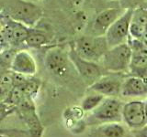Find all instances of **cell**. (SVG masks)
Returning <instances> with one entry per match:
<instances>
[{
  "label": "cell",
  "instance_id": "6da1fadb",
  "mask_svg": "<svg viewBox=\"0 0 147 137\" xmlns=\"http://www.w3.org/2000/svg\"><path fill=\"white\" fill-rule=\"evenodd\" d=\"M74 49L81 58L90 61L99 62L109 47L105 36L83 35L76 39Z\"/></svg>",
  "mask_w": 147,
  "mask_h": 137
},
{
  "label": "cell",
  "instance_id": "7a4b0ae2",
  "mask_svg": "<svg viewBox=\"0 0 147 137\" xmlns=\"http://www.w3.org/2000/svg\"><path fill=\"white\" fill-rule=\"evenodd\" d=\"M132 50L128 42L109 48L101 59V66L107 72L121 73L130 68Z\"/></svg>",
  "mask_w": 147,
  "mask_h": 137
},
{
  "label": "cell",
  "instance_id": "3957f363",
  "mask_svg": "<svg viewBox=\"0 0 147 137\" xmlns=\"http://www.w3.org/2000/svg\"><path fill=\"white\" fill-rule=\"evenodd\" d=\"M7 17L29 27H34L41 19L43 11L34 2L26 0L13 1L7 7Z\"/></svg>",
  "mask_w": 147,
  "mask_h": 137
},
{
  "label": "cell",
  "instance_id": "277c9868",
  "mask_svg": "<svg viewBox=\"0 0 147 137\" xmlns=\"http://www.w3.org/2000/svg\"><path fill=\"white\" fill-rule=\"evenodd\" d=\"M68 52L69 59L73 66L75 67L82 80L88 86L95 83L96 80H98L101 77L106 74L105 72H107L102 66L99 65L98 62L90 61L81 58L76 52L74 47L71 48Z\"/></svg>",
  "mask_w": 147,
  "mask_h": 137
},
{
  "label": "cell",
  "instance_id": "5b68a950",
  "mask_svg": "<svg viewBox=\"0 0 147 137\" xmlns=\"http://www.w3.org/2000/svg\"><path fill=\"white\" fill-rule=\"evenodd\" d=\"M123 104L115 97L105 98L98 107L92 111L90 120L93 122H121L122 119Z\"/></svg>",
  "mask_w": 147,
  "mask_h": 137
},
{
  "label": "cell",
  "instance_id": "8992f818",
  "mask_svg": "<svg viewBox=\"0 0 147 137\" xmlns=\"http://www.w3.org/2000/svg\"><path fill=\"white\" fill-rule=\"evenodd\" d=\"M132 12V9H127L124 11L105 34L109 48L128 42L130 38V26Z\"/></svg>",
  "mask_w": 147,
  "mask_h": 137
},
{
  "label": "cell",
  "instance_id": "52a82bcc",
  "mask_svg": "<svg viewBox=\"0 0 147 137\" xmlns=\"http://www.w3.org/2000/svg\"><path fill=\"white\" fill-rule=\"evenodd\" d=\"M29 30V27L7 17V22L5 23L4 29L0 34V40L7 42L10 47L18 49L21 46L26 45Z\"/></svg>",
  "mask_w": 147,
  "mask_h": 137
},
{
  "label": "cell",
  "instance_id": "ba28073f",
  "mask_svg": "<svg viewBox=\"0 0 147 137\" xmlns=\"http://www.w3.org/2000/svg\"><path fill=\"white\" fill-rule=\"evenodd\" d=\"M146 102L142 100H131L123 104L122 119L130 129H139L146 124Z\"/></svg>",
  "mask_w": 147,
  "mask_h": 137
},
{
  "label": "cell",
  "instance_id": "9c48e42d",
  "mask_svg": "<svg viewBox=\"0 0 147 137\" xmlns=\"http://www.w3.org/2000/svg\"><path fill=\"white\" fill-rule=\"evenodd\" d=\"M69 62H71L69 52L61 47L52 48L45 55L44 63L46 68L58 77H63L67 73Z\"/></svg>",
  "mask_w": 147,
  "mask_h": 137
},
{
  "label": "cell",
  "instance_id": "30bf717a",
  "mask_svg": "<svg viewBox=\"0 0 147 137\" xmlns=\"http://www.w3.org/2000/svg\"><path fill=\"white\" fill-rule=\"evenodd\" d=\"M17 112L29 127L31 137H40L43 128L35 111L32 98L26 97L25 100L17 107Z\"/></svg>",
  "mask_w": 147,
  "mask_h": 137
},
{
  "label": "cell",
  "instance_id": "8fae6325",
  "mask_svg": "<svg viewBox=\"0 0 147 137\" xmlns=\"http://www.w3.org/2000/svg\"><path fill=\"white\" fill-rule=\"evenodd\" d=\"M124 11L121 7H109L98 13L92 24V35L105 36L111 25Z\"/></svg>",
  "mask_w": 147,
  "mask_h": 137
},
{
  "label": "cell",
  "instance_id": "7c38bea8",
  "mask_svg": "<svg viewBox=\"0 0 147 137\" xmlns=\"http://www.w3.org/2000/svg\"><path fill=\"white\" fill-rule=\"evenodd\" d=\"M89 137H133L132 131L121 122H104L90 130Z\"/></svg>",
  "mask_w": 147,
  "mask_h": 137
},
{
  "label": "cell",
  "instance_id": "4fadbf2b",
  "mask_svg": "<svg viewBox=\"0 0 147 137\" xmlns=\"http://www.w3.org/2000/svg\"><path fill=\"white\" fill-rule=\"evenodd\" d=\"M122 82L115 75H104L89 86L91 90L107 97H116L121 94Z\"/></svg>",
  "mask_w": 147,
  "mask_h": 137
},
{
  "label": "cell",
  "instance_id": "5bb4252c",
  "mask_svg": "<svg viewBox=\"0 0 147 137\" xmlns=\"http://www.w3.org/2000/svg\"><path fill=\"white\" fill-rule=\"evenodd\" d=\"M11 70L25 76H33L37 72V64L32 55L25 49H18L11 66Z\"/></svg>",
  "mask_w": 147,
  "mask_h": 137
},
{
  "label": "cell",
  "instance_id": "9a60e30c",
  "mask_svg": "<svg viewBox=\"0 0 147 137\" xmlns=\"http://www.w3.org/2000/svg\"><path fill=\"white\" fill-rule=\"evenodd\" d=\"M121 95L126 98H140L147 96V80L138 76H131L123 80Z\"/></svg>",
  "mask_w": 147,
  "mask_h": 137
},
{
  "label": "cell",
  "instance_id": "2e32d148",
  "mask_svg": "<svg viewBox=\"0 0 147 137\" xmlns=\"http://www.w3.org/2000/svg\"><path fill=\"white\" fill-rule=\"evenodd\" d=\"M147 31V7L144 5L135 8L132 12L130 38L135 39H142L144 33Z\"/></svg>",
  "mask_w": 147,
  "mask_h": 137
},
{
  "label": "cell",
  "instance_id": "e0dca14e",
  "mask_svg": "<svg viewBox=\"0 0 147 137\" xmlns=\"http://www.w3.org/2000/svg\"><path fill=\"white\" fill-rule=\"evenodd\" d=\"M50 41V37L46 30L36 29V27H30L29 34L26 39V46L28 48L38 49L43 47Z\"/></svg>",
  "mask_w": 147,
  "mask_h": 137
},
{
  "label": "cell",
  "instance_id": "ac0fdd59",
  "mask_svg": "<svg viewBox=\"0 0 147 137\" xmlns=\"http://www.w3.org/2000/svg\"><path fill=\"white\" fill-rule=\"evenodd\" d=\"M14 87V71L0 70V100H4Z\"/></svg>",
  "mask_w": 147,
  "mask_h": 137
},
{
  "label": "cell",
  "instance_id": "d6986e66",
  "mask_svg": "<svg viewBox=\"0 0 147 137\" xmlns=\"http://www.w3.org/2000/svg\"><path fill=\"white\" fill-rule=\"evenodd\" d=\"M105 99V96L96 92L94 94L87 95L85 99L82 100L81 108L83 112H90L96 109L98 105L102 102V100Z\"/></svg>",
  "mask_w": 147,
  "mask_h": 137
},
{
  "label": "cell",
  "instance_id": "ffe728a7",
  "mask_svg": "<svg viewBox=\"0 0 147 137\" xmlns=\"http://www.w3.org/2000/svg\"><path fill=\"white\" fill-rule=\"evenodd\" d=\"M18 49L9 47L0 54V70H11V66Z\"/></svg>",
  "mask_w": 147,
  "mask_h": 137
},
{
  "label": "cell",
  "instance_id": "44dd1931",
  "mask_svg": "<svg viewBox=\"0 0 147 137\" xmlns=\"http://www.w3.org/2000/svg\"><path fill=\"white\" fill-rule=\"evenodd\" d=\"M40 80L35 79L32 76H29L24 83L21 86H18V87H20L27 97L32 98L33 96H35L38 93V91L40 90Z\"/></svg>",
  "mask_w": 147,
  "mask_h": 137
},
{
  "label": "cell",
  "instance_id": "7402d4cb",
  "mask_svg": "<svg viewBox=\"0 0 147 137\" xmlns=\"http://www.w3.org/2000/svg\"><path fill=\"white\" fill-rule=\"evenodd\" d=\"M26 97L27 96L25 95L24 92H23V90L20 87L14 86L13 89L9 91V93L7 94L6 99H5L3 102H6L8 104L15 105V106L18 107V105L25 100Z\"/></svg>",
  "mask_w": 147,
  "mask_h": 137
},
{
  "label": "cell",
  "instance_id": "603a6c76",
  "mask_svg": "<svg viewBox=\"0 0 147 137\" xmlns=\"http://www.w3.org/2000/svg\"><path fill=\"white\" fill-rule=\"evenodd\" d=\"M15 112H17V106L8 104L6 102H3V100H0V122L5 118H7L8 115H10Z\"/></svg>",
  "mask_w": 147,
  "mask_h": 137
},
{
  "label": "cell",
  "instance_id": "cb8c5ba5",
  "mask_svg": "<svg viewBox=\"0 0 147 137\" xmlns=\"http://www.w3.org/2000/svg\"><path fill=\"white\" fill-rule=\"evenodd\" d=\"M147 66V55L132 54L130 70L132 68H140Z\"/></svg>",
  "mask_w": 147,
  "mask_h": 137
},
{
  "label": "cell",
  "instance_id": "d4e9b609",
  "mask_svg": "<svg viewBox=\"0 0 147 137\" xmlns=\"http://www.w3.org/2000/svg\"><path fill=\"white\" fill-rule=\"evenodd\" d=\"M145 0H119V7H121L124 10L127 9H132L134 10L135 8L142 6Z\"/></svg>",
  "mask_w": 147,
  "mask_h": 137
},
{
  "label": "cell",
  "instance_id": "484cf974",
  "mask_svg": "<svg viewBox=\"0 0 147 137\" xmlns=\"http://www.w3.org/2000/svg\"><path fill=\"white\" fill-rule=\"evenodd\" d=\"M130 70L133 74V76L141 77L142 79L147 80V66L144 68H132V70Z\"/></svg>",
  "mask_w": 147,
  "mask_h": 137
},
{
  "label": "cell",
  "instance_id": "4316f807",
  "mask_svg": "<svg viewBox=\"0 0 147 137\" xmlns=\"http://www.w3.org/2000/svg\"><path fill=\"white\" fill-rule=\"evenodd\" d=\"M133 137H147V123L139 129L132 130Z\"/></svg>",
  "mask_w": 147,
  "mask_h": 137
},
{
  "label": "cell",
  "instance_id": "83f0119b",
  "mask_svg": "<svg viewBox=\"0 0 147 137\" xmlns=\"http://www.w3.org/2000/svg\"><path fill=\"white\" fill-rule=\"evenodd\" d=\"M4 26H5V23H3L1 20H0V34H1V32L4 29Z\"/></svg>",
  "mask_w": 147,
  "mask_h": 137
},
{
  "label": "cell",
  "instance_id": "f1b7e54d",
  "mask_svg": "<svg viewBox=\"0 0 147 137\" xmlns=\"http://www.w3.org/2000/svg\"><path fill=\"white\" fill-rule=\"evenodd\" d=\"M145 114H146V122H147V102H146V106H145Z\"/></svg>",
  "mask_w": 147,
  "mask_h": 137
},
{
  "label": "cell",
  "instance_id": "f546056e",
  "mask_svg": "<svg viewBox=\"0 0 147 137\" xmlns=\"http://www.w3.org/2000/svg\"><path fill=\"white\" fill-rule=\"evenodd\" d=\"M26 1H30V2H36V1H38V0H26Z\"/></svg>",
  "mask_w": 147,
  "mask_h": 137
},
{
  "label": "cell",
  "instance_id": "4dcf8cb0",
  "mask_svg": "<svg viewBox=\"0 0 147 137\" xmlns=\"http://www.w3.org/2000/svg\"><path fill=\"white\" fill-rule=\"evenodd\" d=\"M0 137H6V136H2V135H0Z\"/></svg>",
  "mask_w": 147,
  "mask_h": 137
}]
</instances>
